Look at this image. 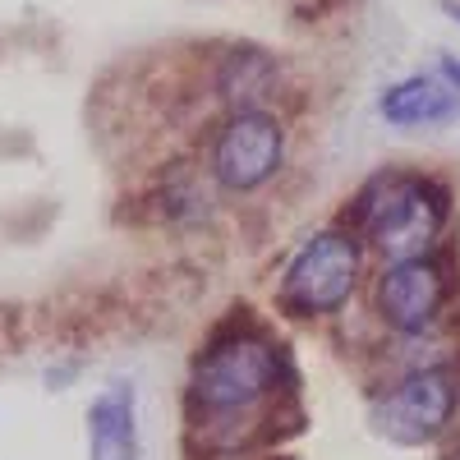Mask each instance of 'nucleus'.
Returning a JSON list of instances; mask_svg holds the SVG:
<instances>
[{
    "mask_svg": "<svg viewBox=\"0 0 460 460\" xmlns=\"http://www.w3.org/2000/svg\"><path fill=\"white\" fill-rule=\"evenodd\" d=\"M184 460L295 447L309 433L304 368L272 309L230 299L203 327L180 387Z\"/></svg>",
    "mask_w": 460,
    "mask_h": 460,
    "instance_id": "obj_1",
    "label": "nucleus"
},
{
    "mask_svg": "<svg viewBox=\"0 0 460 460\" xmlns=\"http://www.w3.org/2000/svg\"><path fill=\"white\" fill-rule=\"evenodd\" d=\"M332 221L355 230L373 262H392L451 244L460 226V199L451 175L438 166L382 162L345 194Z\"/></svg>",
    "mask_w": 460,
    "mask_h": 460,
    "instance_id": "obj_2",
    "label": "nucleus"
},
{
    "mask_svg": "<svg viewBox=\"0 0 460 460\" xmlns=\"http://www.w3.org/2000/svg\"><path fill=\"white\" fill-rule=\"evenodd\" d=\"M368 433L401 451H438L460 429V377L451 336L438 345H392L364 387Z\"/></svg>",
    "mask_w": 460,
    "mask_h": 460,
    "instance_id": "obj_3",
    "label": "nucleus"
},
{
    "mask_svg": "<svg viewBox=\"0 0 460 460\" xmlns=\"http://www.w3.org/2000/svg\"><path fill=\"white\" fill-rule=\"evenodd\" d=\"M373 277V258L355 230L323 221L304 235L272 277L267 309L286 327H336L355 314Z\"/></svg>",
    "mask_w": 460,
    "mask_h": 460,
    "instance_id": "obj_4",
    "label": "nucleus"
},
{
    "mask_svg": "<svg viewBox=\"0 0 460 460\" xmlns=\"http://www.w3.org/2000/svg\"><path fill=\"white\" fill-rule=\"evenodd\" d=\"M364 314L396 345L447 341L460 323V240L433 253L373 262Z\"/></svg>",
    "mask_w": 460,
    "mask_h": 460,
    "instance_id": "obj_5",
    "label": "nucleus"
},
{
    "mask_svg": "<svg viewBox=\"0 0 460 460\" xmlns=\"http://www.w3.org/2000/svg\"><path fill=\"white\" fill-rule=\"evenodd\" d=\"M189 152L226 203H253L290 175L295 120L286 111H217Z\"/></svg>",
    "mask_w": 460,
    "mask_h": 460,
    "instance_id": "obj_6",
    "label": "nucleus"
},
{
    "mask_svg": "<svg viewBox=\"0 0 460 460\" xmlns=\"http://www.w3.org/2000/svg\"><path fill=\"white\" fill-rule=\"evenodd\" d=\"M199 88L217 111H295L299 84L290 65L262 42H217L199 56Z\"/></svg>",
    "mask_w": 460,
    "mask_h": 460,
    "instance_id": "obj_7",
    "label": "nucleus"
},
{
    "mask_svg": "<svg viewBox=\"0 0 460 460\" xmlns=\"http://www.w3.org/2000/svg\"><path fill=\"white\" fill-rule=\"evenodd\" d=\"M373 111L396 134H442L460 120V93L447 88L433 69H414L382 88Z\"/></svg>",
    "mask_w": 460,
    "mask_h": 460,
    "instance_id": "obj_8",
    "label": "nucleus"
},
{
    "mask_svg": "<svg viewBox=\"0 0 460 460\" xmlns=\"http://www.w3.org/2000/svg\"><path fill=\"white\" fill-rule=\"evenodd\" d=\"M88 460H143L138 387L115 377L88 405Z\"/></svg>",
    "mask_w": 460,
    "mask_h": 460,
    "instance_id": "obj_9",
    "label": "nucleus"
},
{
    "mask_svg": "<svg viewBox=\"0 0 460 460\" xmlns=\"http://www.w3.org/2000/svg\"><path fill=\"white\" fill-rule=\"evenodd\" d=\"M56 217H60L56 203L28 199V203H19V208L5 212V230H10V235H19V240H37V235H47V226H51Z\"/></svg>",
    "mask_w": 460,
    "mask_h": 460,
    "instance_id": "obj_10",
    "label": "nucleus"
},
{
    "mask_svg": "<svg viewBox=\"0 0 460 460\" xmlns=\"http://www.w3.org/2000/svg\"><path fill=\"white\" fill-rule=\"evenodd\" d=\"M350 0H290V14L299 23H323V19H336Z\"/></svg>",
    "mask_w": 460,
    "mask_h": 460,
    "instance_id": "obj_11",
    "label": "nucleus"
},
{
    "mask_svg": "<svg viewBox=\"0 0 460 460\" xmlns=\"http://www.w3.org/2000/svg\"><path fill=\"white\" fill-rule=\"evenodd\" d=\"M433 74H438V79H442L447 88H456V93H460V56H456V51H438Z\"/></svg>",
    "mask_w": 460,
    "mask_h": 460,
    "instance_id": "obj_12",
    "label": "nucleus"
},
{
    "mask_svg": "<svg viewBox=\"0 0 460 460\" xmlns=\"http://www.w3.org/2000/svg\"><path fill=\"white\" fill-rule=\"evenodd\" d=\"M230 460H304L295 447H272V451H249V456H230Z\"/></svg>",
    "mask_w": 460,
    "mask_h": 460,
    "instance_id": "obj_13",
    "label": "nucleus"
},
{
    "mask_svg": "<svg viewBox=\"0 0 460 460\" xmlns=\"http://www.w3.org/2000/svg\"><path fill=\"white\" fill-rule=\"evenodd\" d=\"M438 460H460V429H456V433L438 447Z\"/></svg>",
    "mask_w": 460,
    "mask_h": 460,
    "instance_id": "obj_14",
    "label": "nucleus"
},
{
    "mask_svg": "<svg viewBox=\"0 0 460 460\" xmlns=\"http://www.w3.org/2000/svg\"><path fill=\"white\" fill-rule=\"evenodd\" d=\"M451 364H456V377H460V323L451 332Z\"/></svg>",
    "mask_w": 460,
    "mask_h": 460,
    "instance_id": "obj_15",
    "label": "nucleus"
},
{
    "mask_svg": "<svg viewBox=\"0 0 460 460\" xmlns=\"http://www.w3.org/2000/svg\"><path fill=\"white\" fill-rule=\"evenodd\" d=\"M442 10H447L451 23H460V0H442Z\"/></svg>",
    "mask_w": 460,
    "mask_h": 460,
    "instance_id": "obj_16",
    "label": "nucleus"
}]
</instances>
